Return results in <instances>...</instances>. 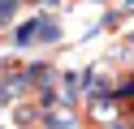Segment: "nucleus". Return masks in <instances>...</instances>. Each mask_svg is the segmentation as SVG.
<instances>
[{"instance_id":"nucleus-1","label":"nucleus","mask_w":134,"mask_h":129,"mask_svg":"<svg viewBox=\"0 0 134 129\" xmlns=\"http://www.w3.org/2000/svg\"><path fill=\"white\" fill-rule=\"evenodd\" d=\"M13 43H18V47H30V43H39V17L22 22L18 30H13Z\"/></svg>"},{"instance_id":"nucleus-2","label":"nucleus","mask_w":134,"mask_h":129,"mask_svg":"<svg viewBox=\"0 0 134 129\" xmlns=\"http://www.w3.org/2000/svg\"><path fill=\"white\" fill-rule=\"evenodd\" d=\"M113 129H121V125H113Z\"/></svg>"}]
</instances>
